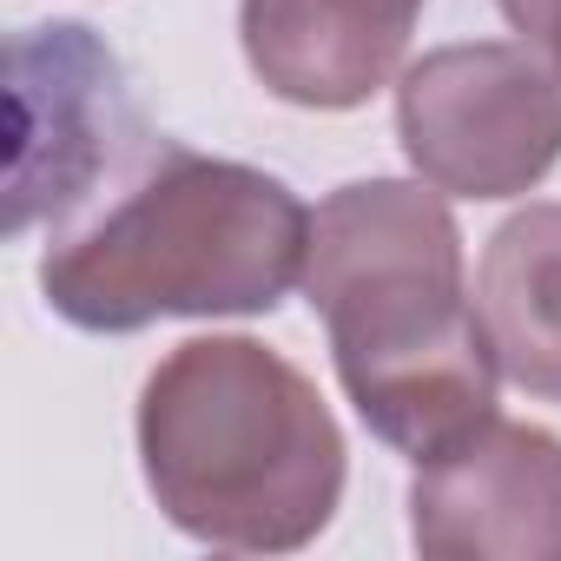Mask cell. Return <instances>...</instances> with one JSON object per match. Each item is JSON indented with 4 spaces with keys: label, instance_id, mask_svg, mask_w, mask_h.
Returning a JSON list of instances; mask_svg holds the SVG:
<instances>
[{
    "label": "cell",
    "instance_id": "1",
    "mask_svg": "<svg viewBox=\"0 0 561 561\" xmlns=\"http://www.w3.org/2000/svg\"><path fill=\"white\" fill-rule=\"evenodd\" d=\"M305 298L364 430L410 462L495 416V344L462 277L449 192L430 179H351L311 211Z\"/></svg>",
    "mask_w": 561,
    "mask_h": 561
},
{
    "label": "cell",
    "instance_id": "2",
    "mask_svg": "<svg viewBox=\"0 0 561 561\" xmlns=\"http://www.w3.org/2000/svg\"><path fill=\"white\" fill-rule=\"evenodd\" d=\"M305 257L311 211L277 172L159 139L47 238L41 291L67 324L126 337L159 318H271Z\"/></svg>",
    "mask_w": 561,
    "mask_h": 561
},
{
    "label": "cell",
    "instance_id": "3",
    "mask_svg": "<svg viewBox=\"0 0 561 561\" xmlns=\"http://www.w3.org/2000/svg\"><path fill=\"white\" fill-rule=\"evenodd\" d=\"M159 515L225 554H298L344 502V430L318 383L257 337H185L139 390Z\"/></svg>",
    "mask_w": 561,
    "mask_h": 561
},
{
    "label": "cell",
    "instance_id": "4",
    "mask_svg": "<svg viewBox=\"0 0 561 561\" xmlns=\"http://www.w3.org/2000/svg\"><path fill=\"white\" fill-rule=\"evenodd\" d=\"M8 231L80 218L100 205L165 133L146 126L113 47L93 27H21L8 47Z\"/></svg>",
    "mask_w": 561,
    "mask_h": 561
},
{
    "label": "cell",
    "instance_id": "5",
    "mask_svg": "<svg viewBox=\"0 0 561 561\" xmlns=\"http://www.w3.org/2000/svg\"><path fill=\"white\" fill-rule=\"evenodd\" d=\"M397 139L449 198L535 192L561 159V80L522 41L436 47L397 80Z\"/></svg>",
    "mask_w": 561,
    "mask_h": 561
},
{
    "label": "cell",
    "instance_id": "6",
    "mask_svg": "<svg viewBox=\"0 0 561 561\" xmlns=\"http://www.w3.org/2000/svg\"><path fill=\"white\" fill-rule=\"evenodd\" d=\"M410 541L430 561H561V436L489 416L416 462Z\"/></svg>",
    "mask_w": 561,
    "mask_h": 561
},
{
    "label": "cell",
    "instance_id": "7",
    "mask_svg": "<svg viewBox=\"0 0 561 561\" xmlns=\"http://www.w3.org/2000/svg\"><path fill=\"white\" fill-rule=\"evenodd\" d=\"M430 0H238V41L264 93L305 113H351L383 93Z\"/></svg>",
    "mask_w": 561,
    "mask_h": 561
},
{
    "label": "cell",
    "instance_id": "8",
    "mask_svg": "<svg viewBox=\"0 0 561 561\" xmlns=\"http://www.w3.org/2000/svg\"><path fill=\"white\" fill-rule=\"evenodd\" d=\"M476 311L515 390L561 403V205H522L495 225L476 271Z\"/></svg>",
    "mask_w": 561,
    "mask_h": 561
},
{
    "label": "cell",
    "instance_id": "9",
    "mask_svg": "<svg viewBox=\"0 0 561 561\" xmlns=\"http://www.w3.org/2000/svg\"><path fill=\"white\" fill-rule=\"evenodd\" d=\"M502 21L522 34L528 54H541V67L561 80V0H502Z\"/></svg>",
    "mask_w": 561,
    "mask_h": 561
}]
</instances>
